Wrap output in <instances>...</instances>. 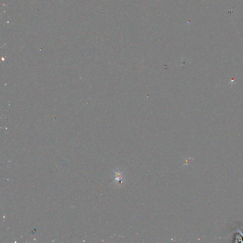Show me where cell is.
I'll list each match as a JSON object with an SVG mask.
<instances>
[{
	"mask_svg": "<svg viewBox=\"0 0 243 243\" xmlns=\"http://www.w3.org/2000/svg\"><path fill=\"white\" fill-rule=\"evenodd\" d=\"M115 180L116 182H118L119 183H122V179H123V172H121L119 170H116L115 171Z\"/></svg>",
	"mask_w": 243,
	"mask_h": 243,
	"instance_id": "6da1fadb",
	"label": "cell"
}]
</instances>
